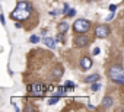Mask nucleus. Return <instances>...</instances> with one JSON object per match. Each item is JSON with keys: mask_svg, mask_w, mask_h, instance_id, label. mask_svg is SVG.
Returning <instances> with one entry per match:
<instances>
[{"mask_svg": "<svg viewBox=\"0 0 124 112\" xmlns=\"http://www.w3.org/2000/svg\"><path fill=\"white\" fill-rule=\"evenodd\" d=\"M31 12H32L31 3L25 2V0H21V2L16 3V7H15V10L10 13V18L16 19V21H25V19L29 18Z\"/></svg>", "mask_w": 124, "mask_h": 112, "instance_id": "nucleus-1", "label": "nucleus"}, {"mask_svg": "<svg viewBox=\"0 0 124 112\" xmlns=\"http://www.w3.org/2000/svg\"><path fill=\"white\" fill-rule=\"evenodd\" d=\"M109 79L117 84H124V71L120 66H112L108 71Z\"/></svg>", "mask_w": 124, "mask_h": 112, "instance_id": "nucleus-2", "label": "nucleus"}, {"mask_svg": "<svg viewBox=\"0 0 124 112\" xmlns=\"http://www.w3.org/2000/svg\"><path fill=\"white\" fill-rule=\"evenodd\" d=\"M89 28H91V22L88 19H78L73 23V31L78 34H85Z\"/></svg>", "mask_w": 124, "mask_h": 112, "instance_id": "nucleus-3", "label": "nucleus"}, {"mask_svg": "<svg viewBox=\"0 0 124 112\" xmlns=\"http://www.w3.org/2000/svg\"><path fill=\"white\" fill-rule=\"evenodd\" d=\"M109 34V28L107 25H98L95 28V36L96 38H105Z\"/></svg>", "mask_w": 124, "mask_h": 112, "instance_id": "nucleus-4", "label": "nucleus"}, {"mask_svg": "<svg viewBox=\"0 0 124 112\" xmlns=\"http://www.w3.org/2000/svg\"><path fill=\"white\" fill-rule=\"evenodd\" d=\"M28 90L31 92V95L41 96L45 92V86H42V84H31V86H28Z\"/></svg>", "mask_w": 124, "mask_h": 112, "instance_id": "nucleus-5", "label": "nucleus"}, {"mask_svg": "<svg viewBox=\"0 0 124 112\" xmlns=\"http://www.w3.org/2000/svg\"><path fill=\"white\" fill-rule=\"evenodd\" d=\"M88 44H89V39H88V36H86V35H83V34H79V35L75 38V45H76V47H79V48L86 47Z\"/></svg>", "mask_w": 124, "mask_h": 112, "instance_id": "nucleus-6", "label": "nucleus"}, {"mask_svg": "<svg viewBox=\"0 0 124 112\" xmlns=\"http://www.w3.org/2000/svg\"><path fill=\"white\" fill-rule=\"evenodd\" d=\"M91 67H92L91 57H82V60H80V69L82 70H89Z\"/></svg>", "mask_w": 124, "mask_h": 112, "instance_id": "nucleus-7", "label": "nucleus"}, {"mask_svg": "<svg viewBox=\"0 0 124 112\" xmlns=\"http://www.w3.org/2000/svg\"><path fill=\"white\" fill-rule=\"evenodd\" d=\"M112 103H114V99H112L111 96H105V98L102 99V106H104L105 109H109V108L112 106Z\"/></svg>", "mask_w": 124, "mask_h": 112, "instance_id": "nucleus-8", "label": "nucleus"}, {"mask_svg": "<svg viewBox=\"0 0 124 112\" xmlns=\"http://www.w3.org/2000/svg\"><path fill=\"white\" fill-rule=\"evenodd\" d=\"M53 76H54L55 79H60L61 76H63V67H61V66H57V67L53 70Z\"/></svg>", "mask_w": 124, "mask_h": 112, "instance_id": "nucleus-9", "label": "nucleus"}, {"mask_svg": "<svg viewBox=\"0 0 124 112\" xmlns=\"http://www.w3.org/2000/svg\"><path fill=\"white\" fill-rule=\"evenodd\" d=\"M44 44H45L50 49H54V48H55V42H54V39H53V38L45 36V38H44Z\"/></svg>", "mask_w": 124, "mask_h": 112, "instance_id": "nucleus-10", "label": "nucleus"}, {"mask_svg": "<svg viewBox=\"0 0 124 112\" xmlns=\"http://www.w3.org/2000/svg\"><path fill=\"white\" fill-rule=\"evenodd\" d=\"M98 80H99V74H92V76H88L83 82H85V83H91V84H92V83H95V82H98Z\"/></svg>", "mask_w": 124, "mask_h": 112, "instance_id": "nucleus-11", "label": "nucleus"}, {"mask_svg": "<svg viewBox=\"0 0 124 112\" xmlns=\"http://www.w3.org/2000/svg\"><path fill=\"white\" fill-rule=\"evenodd\" d=\"M69 29V23L67 22H60L58 23V34H64Z\"/></svg>", "mask_w": 124, "mask_h": 112, "instance_id": "nucleus-12", "label": "nucleus"}, {"mask_svg": "<svg viewBox=\"0 0 124 112\" xmlns=\"http://www.w3.org/2000/svg\"><path fill=\"white\" fill-rule=\"evenodd\" d=\"M66 87H67V86H66ZM66 87H64V86H60V87L57 89V95H58V96H63V95L67 92V90H66Z\"/></svg>", "mask_w": 124, "mask_h": 112, "instance_id": "nucleus-13", "label": "nucleus"}, {"mask_svg": "<svg viewBox=\"0 0 124 112\" xmlns=\"http://www.w3.org/2000/svg\"><path fill=\"white\" fill-rule=\"evenodd\" d=\"M58 99H60V98H58V95H57V96H54V98H51V99H48L47 102H48V105H55V103L58 102Z\"/></svg>", "mask_w": 124, "mask_h": 112, "instance_id": "nucleus-14", "label": "nucleus"}, {"mask_svg": "<svg viewBox=\"0 0 124 112\" xmlns=\"http://www.w3.org/2000/svg\"><path fill=\"white\" fill-rule=\"evenodd\" d=\"M99 89H101V84H99V83H96V82L92 83V92H96V90H99Z\"/></svg>", "mask_w": 124, "mask_h": 112, "instance_id": "nucleus-15", "label": "nucleus"}, {"mask_svg": "<svg viewBox=\"0 0 124 112\" xmlns=\"http://www.w3.org/2000/svg\"><path fill=\"white\" fill-rule=\"evenodd\" d=\"M29 41H31V42H32V44H37V42H38V41H39V38H38V36H37V35H32V36H31V38H29Z\"/></svg>", "mask_w": 124, "mask_h": 112, "instance_id": "nucleus-16", "label": "nucleus"}, {"mask_svg": "<svg viewBox=\"0 0 124 112\" xmlns=\"http://www.w3.org/2000/svg\"><path fill=\"white\" fill-rule=\"evenodd\" d=\"M66 15L72 18V16H75V15H76V10H75V9H70V10H67V12H66Z\"/></svg>", "mask_w": 124, "mask_h": 112, "instance_id": "nucleus-17", "label": "nucleus"}, {"mask_svg": "<svg viewBox=\"0 0 124 112\" xmlns=\"http://www.w3.org/2000/svg\"><path fill=\"white\" fill-rule=\"evenodd\" d=\"M66 86L70 87V89H73V87H75V83H73V82H66Z\"/></svg>", "mask_w": 124, "mask_h": 112, "instance_id": "nucleus-18", "label": "nucleus"}, {"mask_svg": "<svg viewBox=\"0 0 124 112\" xmlns=\"http://www.w3.org/2000/svg\"><path fill=\"white\" fill-rule=\"evenodd\" d=\"M115 9H117L115 5H111V6H109V10H111V12H115Z\"/></svg>", "mask_w": 124, "mask_h": 112, "instance_id": "nucleus-19", "label": "nucleus"}, {"mask_svg": "<svg viewBox=\"0 0 124 112\" xmlns=\"http://www.w3.org/2000/svg\"><path fill=\"white\" fill-rule=\"evenodd\" d=\"M98 54H99V48H95L93 49V55H98Z\"/></svg>", "mask_w": 124, "mask_h": 112, "instance_id": "nucleus-20", "label": "nucleus"}, {"mask_svg": "<svg viewBox=\"0 0 124 112\" xmlns=\"http://www.w3.org/2000/svg\"><path fill=\"white\" fill-rule=\"evenodd\" d=\"M25 111H35V108H32V106H26Z\"/></svg>", "mask_w": 124, "mask_h": 112, "instance_id": "nucleus-21", "label": "nucleus"}, {"mask_svg": "<svg viewBox=\"0 0 124 112\" xmlns=\"http://www.w3.org/2000/svg\"><path fill=\"white\" fill-rule=\"evenodd\" d=\"M112 18H114V12H112V13H111V15H109V16H108V18H107V21H111V19H112Z\"/></svg>", "mask_w": 124, "mask_h": 112, "instance_id": "nucleus-22", "label": "nucleus"}, {"mask_svg": "<svg viewBox=\"0 0 124 112\" xmlns=\"http://www.w3.org/2000/svg\"><path fill=\"white\" fill-rule=\"evenodd\" d=\"M0 19H2V23H3V25L6 23V22H5V15H2V16H0Z\"/></svg>", "mask_w": 124, "mask_h": 112, "instance_id": "nucleus-23", "label": "nucleus"}, {"mask_svg": "<svg viewBox=\"0 0 124 112\" xmlns=\"http://www.w3.org/2000/svg\"><path fill=\"white\" fill-rule=\"evenodd\" d=\"M88 2H93V0H88Z\"/></svg>", "mask_w": 124, "mask_h": 112, "instance_id": "nucleus-24", "label": "nucleus"}]
</instances>
